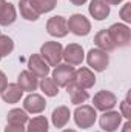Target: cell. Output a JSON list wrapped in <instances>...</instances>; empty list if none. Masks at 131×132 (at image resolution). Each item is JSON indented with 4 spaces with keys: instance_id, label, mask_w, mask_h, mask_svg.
I'll return each mask as SVG.
<instances>
[{
    "instance_id": "52a82bcc",
    "label": "cell",
    "mask_w": 131,
    "mask_h": 132,
    "mask_svg": "<svg viewBox=\"0 0 131 132\" xmlns=\"http://www.w3.org/2000/svg\"><path fill=\"white\" fill-rule=\"evenodd\" d=\"M93 103H94V109L96 111H102V112H105V111H111L116 104H117V98H116V95L111 92V91H99L97 94L94 95V98H93Z\"/></svg>"
},
{
    "instance_id": "836d02e7",
    "label": "cell",
    "mask_w": 131,
    "mask_h": 132,
    "mask_svg": "<svg viewBox=\"0 0 131 132\" xmlns=\"http://www.w3.org/2000/svg\"><path fill=\"white\" fill-rule=\"evenodd\" d=\"M5 5H6V0H0V12H2V9L5 8Z\"/></svg>"
},
{
    "instance_id": "cb8c5ba5",
    "label": "cell",
    "mask_w": 131,
    "mask_h": 132,
    "mask_svg": "<svg viewBox=\"0 0 131 132\" xmlns=\"http://www.w3.org/2000/svg\"><path fill=\"white\" fill-rule=\"evenodd\" d=\"M28 115H26V111L23 109H11L6 115V121L8 123H12V125H25L28 123Z\"/></svg>"
},
{
    "instance_id": "4316f807",
    "label": "cell",
    "mask_w": 131,
    "mask_h": 132,
    "mask_svg": "<svg viewBox=\"0 0 131 132\" xmlns=\"http://www.w3.org/2000/svg\"><path fill=\"white\" fill-rule=\"evenodd\" d=\"M120 115H123L127 120H130L131 117V109H130V95L127 97V98L123 100L122 103H120Z\"/></svg>"
},
{
    "instance_id": "f546056e",
    "label": "cell",
    "mask_w": 131,
    "mask_h": 132,
    "mask_svg": "<svg viewBox=\"0 0 131 132\" xmlns=\"http://www.w3.org/2000/svg\"><path fill=\"white\" fill-rule=\"evenodd\" d=\"M6 85H8V80H6V75L0 71V94H2V91L6 88Z\"/></svg>"
},
{
    "instance_id": "d6a6232c",
    "label": "cell",
    "mask_w": 131,
    "mask_h": 132,
    "mask_svg": "<svg viewBox=\"0 0 131 132\" xmlns=\"http://www.w3.org/2000/svg\"><path fill=\"white\" fill-rule=\"evenodd\" d=\"M108 5H119V3H122L123 0H105Z\"/></svg>"
},
{
    "instance_id": "4dcf8cb0",
    "label": "cell",
    "mask_w": 131,
    "mask_h": 132,
    "mask_svg": "<svg viewBox=\"0 0 131 132\" xmlns=\"http://www.w3.org/2000/svg\"><path fill=\"white\" fill-rule=\"evenodd\" d=\"M69 2H71L72 5H76V6H82V5H83V3H86L88 0H69Z\"/></svg>"
},
{
    "instance_id": "44dd1931",
    "label": "cell",
    "mask_w": 131,
    "mask_h": 132,
    "mask_svg": "<svg viewBox=\"0 0 131 132\" xmlns=\"http://www.w3.org/2000/svg\"><path fill=\"white\" fill-rule=\"evenodd\" d=\"M19 9H20V15L25 20H28V22H35L39 19V14L35 12V9L31 6L30 0H20L19 2Z\"/></svg>"
},
{
    "instance_id": "1f68e13d",
    "label": "cell",
    "mask_w": 131,
    "mask_h": 132,
    "mask_svg": "<svg viewBox=\"0 0 131 132\" xmlns=\"http://www.w3.org/2000/svg\"><path fill=\"white\" fill-rule=\"evenodd\" d=\"M130 131H131V123H130V120H128V121L123 125V131L122 132H130Z\"/></svg>"
},
{
    "instance_id": "603a6c76",
    "label": "cell",
    "mask_w": 131,
    "mask_h": 132,
    "mask_svg": "<svg viewBox=\"0 0 131 132\" xmlns=\"http://www.w3.org/2000/svg\"><path fill=\"white\" fill-rule=\"evenodd\" d=\"M26 132H48V120L43 115H37L33 120H28Z\"/></svg>"
},
{
    "instance_id": "d4e9b609",
    "label": "cell",
    "mask_w": 131,
    "mask_h": 132,
    "mask_svg": "<svg viewBox=\"0 0 131 132\" xmlns=\"http://www.w3.org/2000/svg\"><path fill=\"white\" fill-rule=\"evenodd\" d=\"M40 89L43 91L45 95L48 97H56L59 94V86L54 83L53 78H48V77H43L42 81H40Z\"/></svg>"
},
{
    "instance_id": "f1b7e54d",
    "label": "cell",
    "mask_w": 131,
    "mask_h": 132,
    "mask_svg": "<svg viewBox=\"0 0 131 132\" xmlns=\"http://www.w3.org/2000/svg\"><path fill=\"white\" fill-rule=\"evenodd\" d=\"M5 132H25V128H23V125H12V123H8L6 128H5Z\"/></svg>"
},
{
    "instance_id": "8fae6325",
    "label": "cell",
    "mask_w": 131,
    "mask_h": 132,
    "mask_svg": "<svg viewBox=\"0 0 131 132\" xmlns=\"http://www.w3.org/2000/svg\"><path fill=\"white\" fill-rule=\"evenodd\" d=\"M28 71H31L35 77L43 78L49 74V66L40 57V54H33L28 60Z\"/></svg>"
},
{
    "instance_id": "2e32d148",
    "label": "cell",
    "mask_w": 131,
    "mask_h": 132,
    "mask_svg": "<svg viewBox=\"0 0 131 132\" xmlns=\"http://www.w3.org/2000/svg\"><path fill=\"white\" fill-rule=\"evenodd\" d=\"M2 100L5 101V103H9V104H14V103H17L19 100L22 98V95H23V91H22V88L17 85V83H8L6 85V88L2 91Z\"/></svg>"
},
{
    "instance_id": "d590c367",
    "label": "cell",
    "mask_w": 131,
    "mask_h": 132,
    "mask_svg": "<svg viewBox=\"0 0 131 132\" xmlns=\"http://www.w3.org/2000/svg\"><path fill=\"white\" fill-rule=\"evenodd\" d=\"M0 35H2V32H0Z\"/></svg>"
},
{
    "instance_id": "83f0119b",
    "label": "cell",
    "mask_w": 131,
    "mask_h": 132,
    "mask_svg": "<svg viewBox=\"0 0 131 132\" xmlns=\"http://www.w3.org/2000/svg\"><path fill=\"white\" fill-rule=\"evenodd\" d=\"M130 9H131V3H125L123 8L120 9V17L125 23H130L131 22V14H130Z\"/></svg>"
},
{
    "instance_id": "3957f363",
    "label": "cell",
    "mask_w": 131,
    "mask_h": 132,
    "mask_svg": "<svg viewBox=\"0 0 131 132\" xmlns=\"http://www.w3.org/2000/svg\"><path fill=\"white\" fill-rule=\"evenodd\" d=\"M74 77H76V69H74V66L68 65V63H59L53 71L54 83L62 88H65L71 81H74Z\"/></svg>"
},
{
    "instance_id": "d6986e66",
    "label": "cell",
    "mask_w": 131,
    "mask_h": 132,
    "mask_svg": "<svg viewBox=\"0 0 131 132\" xmlns=\"http://www.w3.org/2000/svg\"><path fill=\"white\" fill-rule=\"evenodd\" d=\"M69 117H71V112H69V108L66 106H59L53 111V115H51V120H53V125L56 128H65L66 123L69 121Z\"/></svg>"
},
{
    "instance_id": "4fadbf2b",
    "label": "cell",
    "mask_w": 131,
    "mask_h": 132,
    "mask_svg": "<svg viewBox=\"0 0 131 132\" xmlns=\"http://www.w3.org/2000/svg\"><path fill=\"white\" fill-rule=\"evenodd\" d=\"M74 81L83 88V89H90L96 85V75L94 72L90 69V68H79L76 71V77H74Z\"/></svg>"
},
{
    "instance_id": "8992f818",
    "label": "cell",
    "mask_w": 131,
    "mask_h": 132,
    "mask_svg": "<svg viewBox=\"0 0 131 132\" xmlns=\"http://www.w3.org/2000/svg\"><path fill=\"white\" fill-rule=\"evenodd\" d=\"M86 62L91 69H94L97 72H103L110 65V55H108V52H105L99 48H93V49H90V52L86 55Z\"/></svg>"
},
{
    "instance_id": "30bf717a",
    "label": "cell",
    "mask_w": 131,
    "mask_h": 132,
    "mask_svg": "<svg viewBox=\"0 0 131 132\" xmlns=\"http://www.w3.org/2000/svg\"><path fill=\"white\" fill-rule=\"evenodd\" d=\"M46 31L49 35L53 37H57V38H62L65 37L68 31V25H66V19L62 15H54L51 17L48 22H46Z\"/></svg>"
},
{
    "instance_id": "5bb4252c",
    "label": "cell",
    "mask_w": 131,
    "mask_h": 132,
    "mask_svg": "<svg viewBox=\"0 0 131 132\" xmlns=\"http://www.w3.org/2000/svg\"><path fill=\"white\" fill-rule=\"evenodd\" d=\"M17 85L22 88V91L25 92H34L39 88V78L34 75L31 71H22L17 77Z\"/></svg>"
},
{
    "instance_id": "e575fe53",
    "label": "cell",
    "mask_w": 131,
    "mask_h": 132,
    "mask_svg": "<svg viewBox=\"0 0 131 132\" xmlns=\"http://www.w3.org/2000/svg\"><path fill=\"white\" fill-rule=\"evenodd\" d=\"M62 132H76V131H72V129H65V131H62Z\"/></svg>"
},
{
    "instance_id": "e0dca14e",
    "label": "cell",
    "mask_w": 131,
    "mask_h": 132,
    "mask_svg": "<svg viewBox=\"0 0 131 132\" xmlns=\"http://www.w3.org/2000/svg\"><path fill=\"white\" fill-rule=\"evenodd\" d=\"M88 9L96 20H105L110 15V5L105 0H91Z\"/></svg>"
},
{
    "instance_id": "ffe728a7",
    "label": "cell",
    "mask_w": 131,
    "mask_h": 132,
    "mask_svg": "<svg viewBox=\"0 0 131 132\" xmlns=\"http://www.w3.org/2000/svg\"><path fill=\"white\" fill-rule=\"evenodd\" d=\"M16 19H17V11H16L14 5L6 3L5 8L0 12V25L2 26H9V25H12L16 22Z\"/></svg>"
},
{
    "instance_id": "7402d4cb",
    "label": "cell",
    "mask_w": 131,
    "mask_h": 132,
    "mask_svg": "<svg viewBox=\"0 0 131 132\" xmlns=\"http://www.w3.org/2000/svg\"><path fill=\"white\" fill-rule=\"evenodd\" d=\"M30 3L39 15L45 14V12H49L57 6V0H30Z\"/></svg>"
},
{
    "instance_id": "484cf974",
    "label": "cell",
    "mask_w": 131,
    "mask_h": 132,
    "mask_svg": "<svg viewBox=\"0 0 131 132\" xmlns=\"http://www.w3.org/2000/svg\"><path fill=\"white\" fill-rule=\"evenodd\" d=\"M14 51V42L8 35H0V60Z\"/></svg>"
},
{
    "instance_id": "7c38bea8",
    "label": "cell",
    "mask_w": 131,
    "mask_h": 132,
    "mask_svg": "<svg viewBox=\"0 0 131 132\" xmlns=\"http://www.w3.org/2000/svg\"><path fill=\"white\" fill-rule=\"evenodd\" d=\"M23 108H25V111L30 112V114H40V112H43L45 108H46V100L43 98L42 95H39V94L31 92V94L25 98V101H23Z\"/></svg>"
},
{
    "instance_id": "9c48e42d",
    "label": "cell",
    "mask_w": 131,
    "mask_h": 132,
    "mask_svg": "<svg viewBox=\"0 0 131 132\" xmlns=\"http://www.w3.org/2000/svg\"><path fill=\"white\" fill-rule=\"evenodd\" d=\"M99 123H100V128H102L103 131L116 132L117 128L120 126V123H122V115H120V112H117V111H105V112L100 115Z\"/></svg>"
},
{
    "instance_id": "6da1fadb",
    "label": "cell",
    "mask_w": 131,
    "mask_h": 132,
    "mask_svg": "<svg viewBox=\"0 0 131 132\" xmlns=\"http://www.w3.org/2000/svg\"><path fill=\"white\" fill-rule=\"evenodd\" d=\"M63 46L59 42H45L40 48V57L48 63V66H56L62 60Z\"/></svg>"
},
{
    "instance_id": "5b68a950",
    "label": "cell",
    "mask_w": 131,
    "mask_h": 132,
    "mask_svg": "<svg viewBox=\"0 0 131 132\" xmlns=\"http://www.w3.org/2000/svg\"><path fill=\"white\" fill-rule=\"evenodd\" d=\"M108 34L111 37V40L114 42L116 48H123V46H128L131 40V32L130 28L127 25H122V23H114L110 26L108 29Z\"/></svg>"
},
{
    "instance_id": "277c9868",
    "label": "cell",
    "mask_w": 131,
    "mask_h": 132,
    "mask_svg": "<svg viewBox=\"0 0 131 132\" xmlns=\"http://www.w3.org/2000/svg\"><path fill=\"white\" fill-rule=\"evenodd\" d=\"M66 25H68V31H71L79 37L88 35L91 31V23L83 14H72L69 20H66Z\"/></svg>"
},
{
    "instance_id": "ba28073f",
    "label": "cell",
    "mask_w": 131,
    "mask_h": 132,
    "mask_svg": "<svg viewBox=\"0 0 131 132\" xmlns=\"http://www.w3.org/2000/svg\"><path fill=\"white\" fill-rule=\"evenodd\" d=\"M62 59H65V62L71 66L82 65V62L85 59L83 48L80 45H77V43H69L62 52Z\"/></svg>"
},
{
    "instance_id": "7a4b0ae2",
    "label": "cell",
    "mask_w": 131,
    "mask_h": 132,
    "mask_svg": "<svg viewBox=\"0 0 131 132\" xmlns=\"http://www.w3.org/2000/svg\"><path fill=\"white\" fill-rule=\"evenodd\" d=\"M96 118H97V112L93 106L90 104H82V106H77V109L74 111V121L79 128L82 129H88L91 128L94 123H96Z\"/></svg>"
},
{
    "instance_id": "9a60e30c",
    "label": "cell",
    "mask_w": 131,
    "mask_h": 132,
    "mask_svg": "<svg viewBox=\"0 0 131 132\" xmlns=\"http://www.w3.org/2000/svg\"><path fill=\"white\" fill-rule=\"evenodd\" d=\"M66 88V92H68V95H69V100H71V103L72 104H82V103H85L86 100H88V91L86 89H83V88H80L76 81H71Z\"/></svg>"
},
{
    "instance_id": "ac0fdd59",
    "label": "cell",
    "mask_w": 131,
    "mask_h": 132,
    "mask_svg": "<svg viewBox=\"0 0 131 132\" xmlns=\"http://www.w3.org/2000/svg\"><path fill=\"white\" fill-rule=\"evenodd\" d=\"M94 45L97 46L99 49L105 51V52H111V51L116 49V45L111 40V37L108 34V29H102V31H99L94 35Z\"/></svg>"
}]
</instances>
